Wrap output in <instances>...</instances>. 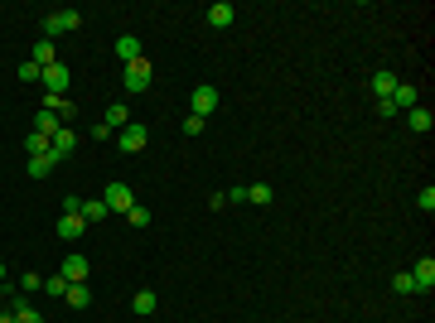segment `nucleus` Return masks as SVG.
Instances as JSON below:
<instances>
[{
  "mask_svg": "<svg viewBox=\"0 0 435 323\" xmlns=\"http://www.w3.org/2000/svg\"><path fill=\"white\" fill-rule=\"evenodd\" d=\"M150 82H155V63H150V58L126 63V92H145Z\"/></svg>",
  "mask_w": 435,
  "mask_h": 323,
  "instance_id": "obj_1",
  "label": "nucleus"
},
{
  "mask_svg": "<svg viewBox=\"0 0 435 323\" xmlns=\"http://www.w3.org/2000/svg\"><path fill=\"white\" fill-rule=\"evenodd\" d=\"M78 24H83V15H78V10H54V15H44V39L68 34V29H78Z\"/></svg>",
  "mask_w": 435,
  "mask_h": 323,
  "instance_id": "obj_2",
  "label": "nucleus"
},
{
  "mask_svg": "<svg viewBox=\"0 0 435 323\" xmlns=\"http://www.w3.org/2000/svg\"><path fill=\"white\" fill-rule=\"evenodd\" d=\"M73 150H78V130H73V125H68V121H63V125H58V130H54V140H49V155H54V159H58V164H63V159H68V155H73Z\"/></svg>",
  "mask_w": 435,
  "mask_h": 323,
  "instance_id": "obj_3",
  "label": "nucleus"
},
{
  "mask_svg": "<svg viewBox=\"0 0 435 323\" xmlns=\"http://www.w3.org/2000/svg\"><path fill=\"white\" fill-rule=\"evenodd\" d=\"M39 82H44V92H49V97H63V92H68V82H73V73H68V63H54V68H44V78H39Z\"/></svg>",
  "mask_w": 435,
  "mask_h": 323,
  "instance_id": "obj_4",
  "label": "nucleus"
},
{
  "mask_svg": "<svg viewBox=\"0 0 435 323\" xmlns=\"http://www.w3.org/2000/svg\"><path fill=\"white\" fill-rule=\"evenodd\" d=\"M102 203H107V213H131V208H136V193H131L126 184H107Z\"/></svg>",
  "mask_w": 435,
  "mask_h": 323,
  "instance_id": "obj_5",
  "label": "nucleus"
},
{
  "mask_svg": "<svg viewBox=\"0 0 435 323\" xmlns=\"http://www.w3.org/2000/svg\"><path fill=\"white\" fill-rule=\"evenodd\" d=\"M145 140H150V130H145V125H136V121H131L126 130H116V145H121L126 155H140V150H145Z\"/></svg>",
  "mask_w": 435,
  "mask_h": 323,
  "instance_id": "obj_6",
  "label": "nucleus"
},
{
  "mask_svg": "<svg viewBox=\"0 0 435 323\" xmlns=\"http://www.w3.org/2000/svg\"><path fill=\"white\" fill-rule=\"evenodd\" d=\"M58 275H63L68 285H88L92 265H88V256H78V251H73V256H63V270H58Z\"/></svg>",
  "mask_w": 435,
  "mask_h": 323,
  "instance_id": "obj_7",
  "label": "nucleus"
},
{
  "mask_svg": "<svg viewBox=\"0 0 435 323\" xmlns=\"http://www.w3.org/2000/svg\"><path fill=\"white\" fill-rule=\"evenodd\" d=\"M83 232H88L83 213H63V217H58V236H63V241H78Z\"/></svg>",
  "mask_w": 435,
  "mask_h": 323,
  "instance_id": "obj_8",
  "label": "nucleus"
},
{
  "mask_svg": "<svg viewBox=\"0 0 435 323\" xmlns=\"http://www.w3.org/2000/svg\"><path fill=\"white\" fill-rule=\"evenodd\" d=\"M411 280H416V290H426V295L435 290V261H431V256L411 265Z\"/></svg>",
  "mask_w": 435,
  "mask_h": 323,
  "instance_id": "obj_9",
  "label": "nucleus"
},
{
  "mask_svg": "<svg viewBox=\"0 0 435 323\" xmlns=\"http://www.w3.org/2000/svg\"><path fill=\"white\" fill-rule=\"evenodd\" d=\"M213 111H218V87H199V92H194V116L208 121Z\"/></svg>",
  "mask_w": 435,
  "mask_h": 323,
  "instance_id": "obj_10",
  "label": "nucleus"
},
{
  "mask_svg": "<svg viewBox=\"0 0 435 323\" xmlns=\"http://www.w3.org/2000/svg\"><path fill=\"white\" fill-rule=\"evenodd\" d=\"M392 107H397V111H411V107H421V92H416L411 82H397V92H392Z\"/></svg>",
  "mask_w": 435,
  "mask_h": 323,
  "instance_id": "obj_11",
  "label": "nucleus"
},
{
  "mask_svg": "<svg viewBox=\"0 0 435 323\" xmlns=\"http://www.w3.org/2000/svg\"><path fill=\"white\" fill-rule=\"evenodd\" d=\"M116 58H121V63L145 58V53H140V39H136V34H121V39H116Z\"/></svg>",
  "mask_w": 435,
  "mask_h": 323,
  "instance_id": "obj_12",
  "label": "nucleus"
},
{
  "mask_svg": "<svg viewBox=\"0 0 435 323\" xmlns=\"http://www.w3.org/2000/svg\"><path fill=\"white\" fill-rule=\"evenodd\" d=\"M102 125H107V130H126V125H131V111H126V102H111L107 116H102Z\"/></svg>",
  "mask_w": 435,
  "mask_h": 323,
  "instance_id": "obj_13",
  "label": "nucleus"
},
{
  "mask_svg": "<svg viewBox=\"0 0 435 323\" xmlns=\"http://www.w3.org/2000/svg\"><path fill=\"white\" fill-rule=\"evenodd\" d=\"M372 92H377V102L392 97V92H397V78H392L387 68H377V73H372Z\"/></svg>",
  "mask_w": 435,
  "mask_h": 323,
  "instance_id": "obj_14",
  "label": "nucleus"
},
{
  "mask_svg": "<svg viewBox=\"0 0 435 323\" xmlns=\"http://www.w3.org/2000/svg\"><path fill=\"white\" fill-rule=\"evenodd\" d=\"M54 169H58V159H54V155H34V159H29V179H49Z\"/></svg>",
  "mask_w": 435,
  "mask_h": 323,
  "instance_id": "obj_15",
  "label": "nucleus"
},
{
  "mask_svg": "<svg viewBox=\"0 0 435 323\" xmlns=\"http://www.w3.org/2000/svg\"><path fill=\"white\" fill-rule=\"evenodd\" d=\"M208 24H213V29H227V24H232V5H227V0L208 5Z\"/></svg>",
  "mask_w": 435,
  "mask_h": 323,
  "instance_id": "obj_16",
  "label": "nucleus"
},
{
  "mask_svg": "<svg viewBox=\"0 0 435 323\" xmlns=\"http://www.w3.org/2000/svg\"><path fill=\"white\" fill-rule=\"evenodd\" d=\"M34 63H39V68H54V63H58V49H54L49 39H39V44H34Z\"/></svg>",
  "mask_w": 435,
  "mask_h": 323,
  "instance_id": "obj_17",
  "label": "nucleus"
},
{
  "mask_svg": "<svg viewBox=\"0 0 435 323\" xmlns=\"http://www.w3.org/2000/svg\"><path fill=\"white\" fill-rule=\"evenodd\" d=\"M63 299H68L73 309H88V304H92V290H88V285H68V290H63Z\"/></svg>",
  "mask_w": 435,
  "mask_h": 323,
  "instance_id": "obj_18",
  "label": "nucleus"
},
{
  "mask_svg": "<svg viewBox=\"0 0 435 323\" xmlns=\"http://www.w3.org/2000/svg\"><path fill=\"white\" fill-rule=\"evenodd\" d=\"M58 125H63V121H58L54 111L39 107V116H34V130H39V135H49V140H54V130H58Z\"/></svg>",
  "mask_w": 435,
  "mask_h": 323,
  "instance_id": "obj_19",
  "label": "nucleus"
},
{
  "mask_svg": "<svg viewBox=\"0 0 435 323\" xmlns=\"http://www.w3.org/2000/svg\"><path fill=\"white\" fill-rule=\"evenodd\" d=\"M78 213H83V222H102V217H107V203H102V198H83Z\"/></svg>",
  "mask_w": 435,
  "mask_h": 323,
  "instance_id": "obj_20",
  "label": "nucleus"
},
{
  "mask_svg": "<svg viewBox=\"0 0 435 323\" xmlns=\"http://www.w3.org/2000/svg\"><path fill=\"white\" fill-rule=\"evenodd\" d=\"M407 121H411V130H431V125H435V116L426 107H411V111H407Z\"/></svg>",
  "mask_w": 435,
  "mask_h": 323,
  "instance_id": "obj_21",
  "label": "nucleus"
},
{
  "mask_svg": "<svg viewBox=\"0 0 435 323\" xmlns=\"http://www.w3.org/2000/svg\"><path fill=\"white\" fill-rule=\"evenodd\" d=\"M24 150H29V159H34V155H49V135L29 130V135H24Z\"/></svg>",
  "mask_w": 435,
  "mask_h": 323,
  "instance_id": "obj_22",
  "label": "nucleus"
},
{
  "mask_svg": "<svg viewBox=\"0 0 435 323\" xmlns=\"http://www.w3.org/2000/svg\"><path fill=\"white\" fill-rule=\"evenodd\" d=\"M131 309H136L140 319H145V314H155V290H140V295L131 299Z\"/></svg>",
  "mask_w": 435,
  "mask_h": 323,
  "instance_id": "obj_23",
  "label": "nucleus"
},
{
  "mask_svg": "<svg viewBox=\"0 0 435 323\" xmlns=\"http://www.w3.org/2000/svg\"><path fill=\"white\" fill-rule=\"evenodd\" d=\"M39 78H44V68H39L34 58H24V63H19V82H39Z\"/></svg>",
  "mask_w": 435,
  "mask_h": 323,
  "instance_id": "obj_24",
  "label": "nucleus"
},
{
  "mask_svg": "<svg viewBox=\"0 0 435 323\" xmlns=\"http://www.w3.org/2000/svg\"><path fill=\"white\" fill-rule=\"evenodd\" d=\"M392 290H397V295H416V280H411V270H402V275L392 280Z\"/></svg>",
  "mask_w": 435,
  "mask_h": 323,
  "instance_id": "obj_25",
  "label": "nucleus"
},
{
  "mask_svg": "<svg viewBox=\"0 0 435 323\" xmlns=\"http://www.w3.org/2000/svg\"><path fill=\"white\" fill-rule=\"evenodd\" d=\"M126 222H131V227H150V208H140V203H136V208L126 213Z\"/></svg>",
  "mask_w": 435,
  "mask_h": 323,
  "instance_id": "obj_26",
  "label": "nucleus"
},
{
  "mask_svg": "<svg viewBox=\"0 0 435 323\" xmlns=\"http://www.w3.org/2000/svg\"><path fill=\"white\" fill-rule=\"evenodd\" d=\"M247 203H271V189H266V184H252V189H247Z\"/></svg>",
  "mask_w": 435,
  "mask_h": 323,
  "instance_id": "obj_27",
  "label": "nucleus"
},
{
  "mask_svg": "<svg viewBox=\"0 0 435 323\" xmlns=\"http://www.w3.org/2000/svg\"><path fill=\"white\" fill-rule=\"evenodd\" d=\"M184 135H204V116L189 111V116H184Z\"/></svg>",
  "mask_w": 435,
  "mask_h": 323,
  "instance_id": "obj_28",
  "label": "nucleus"
},
{
  "mask_svg": "<svg viewBox=\"0 0 435 323\" xmlns=\"http://www.w3.org/2000/svg\"><path fill=\"white\" fill-rule=\"evenodd\" d=\"M44 290H49V295H63V290H68V280H63V275H49V280H44Z\"/></svg>",
  "mask_w": 435,
  "mask_h": 323,
  "instance_id": "obj_29",
  "label": "nucleus"
},
{
  "mask_svg": "<svg viewBox=\"0 0 435 323\" xmlns=\"http://www.w3.org/2000/svg\"><path fill=\"white\" fill-rule=\"evenodd\" d=\"M416 208H426V213H435V189H421V198H416Z\"/></svg>",
  "mask_w": 435,
  "mask_h": 323,
  "instance_id": "obj_30",
  "label": "nucleus"
},
{
  "mask_svg": "<svg viewBox=\"0 0 435 323\" xmlns=\"http://www.w3.org/2000/svg\"><path fill=\"white\" fill-rule=\"evenodd\" d=\"M15 323H44V319H39V314H34V309L24 304V309H15Z\"/></svg>",
  "mask_w": 435,
  "mask_h": 323,
  "instance_id": "obj_31",
  "label": "nucleus"
},
{
  "mask_svg": "<svg viewBox=\"0 0 435 323\" xmlns=\"http://www.w3.org/2000/svg\"><path fill=\"white\" fill-rule=\"evenodd\" d=\"M19 290H24V295H34V290H44V280H39V275H24V280H19Z\"/></svg>",
  "mask_w": 435,
  "mask_h": 323,
  "instance_id": "obj_32",
  "label": "nucleus"
},
{
  "mask_svg": "<svg viewBox=\"0 0 435 323\" xmlns=\"http://www.w3.org/2000/svg\"><path fill=\"white\" fill-rule=\"evenodd\" d=\"M0 323H15V314H5V309H0Z\"/></svg>",
  "mask_w": 435,
  "mask_h": 323,
  "instance_id": "obj_33",
  "label": "nucleus"
},
{
  "mask_svg": "<svg viewBox=\"0 0 435 323\" xmlns=\"http://www.w3.org/2000/svg\"><path fill=\"white\" fill-rule=\"evenodd\" d=\"M0 280H5V261H0Z\"/></svg>",
  "mask_w": 435,
  "mask_h": 323,
  "instance_id": "obj_34",
  "label": "nucleus"
},
{
  "mask_svg": "<svg viewBox=\"0 0 435 323\" xmlns=\"http://www.w3.org/2000/svg\"><path fill=\"white\" fill-rule=\"evenodd\" d=\"M0 299H5V280H0Z\"/></svg>",
  "mask_w": 435,
  "mask_h": 323,
  "instance_id": "obj_35",
  "label": "nucleus"
}]
</instances>
